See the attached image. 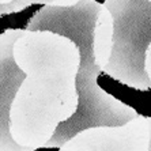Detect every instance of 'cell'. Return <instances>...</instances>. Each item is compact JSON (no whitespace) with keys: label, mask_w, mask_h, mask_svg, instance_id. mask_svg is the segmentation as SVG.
<instances>
[{"label":"cell","mask_w":151,"mask_h":151,"mask_svg":"<svg viewBox=\"0 0 151 151\" xmlns=\"http://www.w3.org/2000/svg\"><path fill=\"white\" fill-rule=\"evenodd\" d=\"M12 56L25 79L11 105L10 132L17 144L37 151L78 110L81 52L63 34L25 29L15 40Z\"/></svg>","instance_id":"cell-1"},{"label":"cell","mask_w":151,"mask_h":151,"mask_svg":"<svg viewBox=\"0 0 151 151\" xmlns=\"http://www.w3.org/2000/svg\"><path fill=\"white\" fill-rule=\"evenodd\" d=\"M27 30H49L71 38L79 48V106L75 116L57 128L45 148H60L79 131L98 125H123L139 114L102 90L97 79L112 56L114 22L105 4L79 0L72 7L44 6L27 22Z\"/></svg>","instance_id":"cell-2"},{"label":"cell","mask_w":151,"mask_h":151,"mask_svg":"<svg viewBox=\"0 0 151 151\" xmlns=\"http://www.w3.org/2000/svg\"><path fill=\"white\" fill-rule=\"evenodd\" d=\"M114 22L112 56L104 72L135 90L151 88L144 59L151 42V1L105 0Z\"/></svg>","instance_id":"cell-3"},{"label":"cell","mask_w":151,"mask_h":151,"mask_svg":"<svg viewBox=\"0 0 151 151\" xmlns=\"http://www.w3.org/2000/svg\"><path fill=\"white\" fill-rule=\"evenodd\" d=\"M60 151H150V125L137 114L123 125H98L79 131Z\"/></svg>","instance_id":"cell-4"},{"label":"cell","mask_w":151,"mask_h":151,"mask_svg":"<svg viewBox=\"0 0 151 151\" xmlns=\"http://www.w3.org/2000/svg\"><path fill=\"white\" fill-rule=\"evenodd\" d=\"M21 33L19 29H8L0 34V151H34L17 144L10 132L11 105L25 79L12 56V46Z\"/></svg>","instance_id":"cell-5"},{"label":"cell","mask_w":151,"mask_h":151,"mask_svg":"<svg viewBox=\"0 0 151 151\" xmlns=\"http://www.w3.org/2000/svg\"><path fill=\"white\" fill-rule=\"evenodd\" d=\"M79 0H14L10 4L4 6L1 10V15L14 14V12H21L29 6L33 4H45V6H56V7H72Z\"/></svg>","instance_id":"cell-6"},{"label":"cell","mask_w":151,"mask_h":151,"mask_svg":"<svg viewBox=\"0 0 151 151\" xmlns=\"http://www.w3.org/2000/svg\"><path fill=\"white\" fill-rule=\"evenodd\" d=\"M144 70H146V74H147L148 81L151 83V42L147 48V52H146V59H144Z\"/></svg>","instance_id":"cell-7"},{"label":"cell","mask_w":151,"mask_h":151,"mask_svg":"<svg viewBox=\"0 0 151 151\" xmlns=\"http://www.w3.org/2000/svg\"><path fill=\"white\" fill-rule=\"evenodd\" d=\"M11 1H14V0H0V18L3 17L1 15V10H3L4 6H7V4H10Z\"/></svg>","instance_id":"cell-8"},{"label":"cell","mask_w":151,"mask_h":151,"mask_svg":"<svg viewBox=\"0 0 151 151\" xmlns=\"http://www.w3.org/2000/svg\"><path fill=\"white\" fill-rule=\"evenodd\" d=\"M148 125H150V151H151V117H147Z\"/></svg>","instance_id":"cell-9"},{"label":"cell","mask_w":151,"mask_h":151,"mask_svg":"<svg viewBox=\"0 0 151 151\" xmlns=\"http://www.w3.org/2000/svg\"><path fill=\"white\" fill-rule=\"evenodd\" d=\"M148 1H151V0H148Z\"/></svg>","instance_id":"cell-10"}]
</instances>
